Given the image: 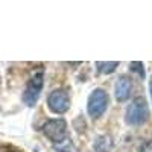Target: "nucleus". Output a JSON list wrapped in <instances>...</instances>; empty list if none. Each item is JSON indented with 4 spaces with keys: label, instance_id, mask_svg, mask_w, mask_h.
<instances>
[{
    "label": "nucleus",
    "instance_id": "1",
    "mask_svg": "<svg viewBox=\"0 0 152 152\" xmlns=\"http://www.w3.org/2000/svg\"><path fill=\"white\" fill-rule=\"evenodd\" d=\"M149 119V108L145 97H135L125 111V122L129 126H140Z\"/></svg>",
    "mask_w": 152,
    "mask_h": 152
},
{
    "label": "nucleus",
    "instance_id": "2",
    "mask_svg": "<svg viewBox=\"0 0 152 152\" xmlns=\"http://www.w3.org/2000/svg\"><path fill=\"white\" fill-rule=\"evenodd\" d=\"M41 131L53 145H59V143L66 142L69 138L67 122L64 119H61V117L46 120L44 125H43V128H41Z\"/></svg>",
    "mask_w": 152,
    "mask_h": 152
},
{
    "label": "nucleus",
    "instance_id": "3",
    "mask_svg": "<svg viewBox=\"0 0 152 152\" xmlns=\"http://www.w3.org/2000/svg\"><path fill=\"white\" fill-rule=\"evenodd\" d=\"M43 85H44V72L37 70L29 78L26 88H24V93H23V102L28 107H34L38 102L41 91H43Z\"/></svg>",
    "mask_w": 152,
    "mask_h": 152
},
{
    "label": "nucleus",
    "instance_id": "4",
    "mask_svg": "<svg viewBox=\"0 0 152 152\" xmlns=\"http://www.w3.org/2000/svg\"><path fill=\"white\" fill-rule=\"evenodd\" d=\"M110 104V96L104 88H94L88 96L87 102V111L91 119H99L107 111Z\"/></svg>",
    "mask_w": 152,
    "mask_h": 152
},
{
    "label": "nucleus",
    "instance_id": "5",
    "mask_svg": "<svg viewBox=\"0 0 152 152\" xmlns=\"http://www.w3.org/2000/svg\"><path fill=\"white\" fill-rule=\"evenodd\" d=\"M47 107L53 114H64L70 108V97L64 88H56L47 96Z\"/></svg>",
    "mask_w": 152,
    "mask_h": 152
},
{
    "label": "nucleus",
    "instance_id": "6",
    "mask_svg": "<svg viewBox=\"0 0 152 152\" xmlns=\"http://www.w3.org/2000/svg\"><path fill=\"white\" fill-rule=\"evenodd\" d=\"M132 79L129 76H120L114 84V96H116L117 102H126L131 94H132Z\"/></svg>",
    "mask_w": 152,
    "mask_h": 152
},
{
    "label": "nucleus",
    "instance_id": "7",
    "mask_svg": "<svg viewBox=\"0 0 152 152\" xmlns=\"http://www.w3.org/2000/svg\"><path fill=\"white\" fill-rule=\"evenodd\" d=\"M119 67V62L117 61H97L96 62V69L99 73H102V75H110L113 73L114 70H116Z\"/></svg>",
    "mask_w": 152,
    "mask_h": 152
},
{
    "label": "nucleus",
    "instance_id": "8",
    "mask_svg": "<svg viewBox=\"0 0 152 152\" xmlns=\"http://www.w3.org/2000/svg\"><path fill=\"white\" fill-rule=\"evenodd\" d=\"M94 149H96V152H110V149H111L110 138L108 137H99L96 140Z\"/></svg>",
    "mask_w": 152,
    "mask_h": 152
},
{
    "label": "nucleus",
    "instance_id": "9",
    "mask_svg": "<svg viewBox=\"0 0 152 152\" xmlns=\"http://www.w3.org/2000/svg\"><path fill=\"white\" fill-rule=\"evenodd\" d=\"M55 149H56V152H73V145L70 142V138H67L66 142L55 145Z\"/></svg>",
    "mask_w": 152,
    "mask_h": 152
},
{
    "label": "nucleus",
    "instance_id": "10",
    "mask_svg": "<svg viewBox=\"0 0 152 152\" xmlns=\"http://www.w3.org/2000/svg\"><path fill=\"white\" fill-rule=\"evenodd\" d=\"M129 66H131L129 69H131L132 72H137L140 78H145V69H143V62H137V61H134V62H131Z\"/></svg>",
    "mask_w": 152,
    "mask_h": 152
},
{
    "label": "nucleus",
    "instance_id": "11",
    "mask_svg": "<svg viewBox=\"0 0 152 152\" xmlns=\"http://www.w3.org/2000/svg\"><path fill=\"white\" fill-rule=\"evenodd\" d=\"M149 90H151V97H152V79H151V82H149Z\"/></svg>",
    "mask_w": 152,
    "mask_h": 152
}]
</instances>
